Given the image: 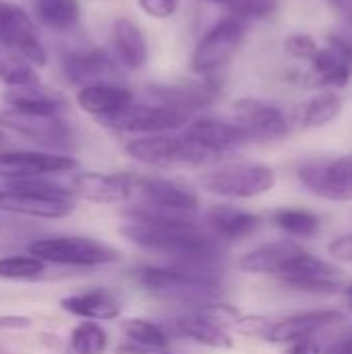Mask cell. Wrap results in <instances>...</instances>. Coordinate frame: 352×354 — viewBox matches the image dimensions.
I'll list each match as a JSON object with an SVG mask.
<instances>
[{"instance_id": "obj_13", "label": "cell", "mask_w": 352, "mask_h": 354, "mask_svg": "<svg viewBox=\"0 0 352 354\" xmlns=\"http://www.w3.org/2000/svg\"><path fill=\"white\" fill-rule=\"evenodd\" d=\"M129 205L199 214L201 201L199 195L185 183L166 176H143L133 174V193Z\"/></svg>"}, {"instance_id": "obj_25", "label": "cell", "mask_w": 352, "mask_h": 354, "mask_svg": "<svg viewBox=\"0 0 352 354\" xmlns=\"http://www.w3.org/2000/svg\"><path fill=\"white\" fill-rule=\"evenodd\" d=\"M205 228L222 243L245 241L253 236L261 226V216L234 207V205H212L203 216Z\"/></svg>"}, {"instance_id": "obj_19", "label": "cell", "mask_w": 352, "mask_h": 354, "mask_svg": "<svg viewBox=\"0 0 352 354\" xmlns=\"http://www.w3.org/2000/svg\"><path fill=\"white\" fill-rule=\"evenodd\" d=\"M71 189L77 199L89 203L114 205L129 203L133 193V174L131 172H77L71 180Z\"/></svg>"}, {"instance_id": "obj_46", "label": "cell", "mask_w": 352, "mask_h": 354, "mask_svg": "<svg viewBox=\"0 0 352 354\" xmlns=\"http://www.w3.org/2000/svg\"><path fill=\"white\" fill-rule=\"evenodd\" d=\"M338 160H340L342 168L346 170V174L352 178V151L351 153H344V156H338Z\"/></svg>"}, {"instance_id": "obj_18", "label": "cell", "mask_w": 352, "mask_h": 354, "mask_svg": "<svg viewBox=\"0 0 352 354\" xmlns=\"http://www.w3.org/2000/svg\"><path fill=\"white\" fill-rule=\"evenodd\" d=\"M62 71L73 85L85 87L91 83L116 81L122 73L120 64L108 48H85L68 52L62 58Z\"/></svg>"}, {"instance_id": "obj_35", "label": "cell", "mask_w": 352, "mask_h": 354, "mask_svg": "<svg viewBox=\"0 0 352 354\" xmlns=\"http://www.w3.org/2000/svg\"><path fill=\"white\" fill-rule=\"evenodd\" d=\"M224 10L228 15L245 21L247 25L266 23V21H272L280 15L282 0H234Z\"/></svg>"}, {"instance_id": "obj_38", "label": "cell", "mask_w": 352, "mask_h": 354, "mask_svg": "<svg viewBox=\"0 0 352 354\" xmlns=\"http://www.w3.org/2000/svg\"><path fill=\"white\" fill-rule=\"evenodd\" d=\"M280 284L288 290L315 295V297L338 295L342 290V280H324V278H284L280 280Z\"/></svg>"}, {"instance_id": "obj_27", "label": "cell", "mask_w": 352, "mask_h": 354, "mask_svg": "<svg viewBox=\"0 0 352 354\" xmlns=\"http://www.w3.org/2000/svg\"><path fill=\"white\" fill-rule=\"evenodd\" d=\"M172 332L193 344H199L212 351H228L234 346V340L230 338L226 330L201 319L199 315L191 311L172 319Z\"/></svg>"}, {"instance_id": "obj_47", "label": "cell", "mask_w": 352, "mask_h": 354, "mask_svg": "<svg viewBox=\"0 0 352 354\" xmlns=\"http://www.w3.org/2000/svg\"><path fill=\"white\" fill-rule=\"evenodd\" d=\"M199 2H205V4H212V6H222V8H226V6H230L234 0H199Z\"/></svg>"}, {"instance_id": "obj_31", "label": "cell", "mask_w": 352, "mask_h": 354, "mask_svg": "<svg viewBox=\"0 0 352 354\" xmlns=\"http://www.w3.org/2000/svg\"><path fill=\"white\" fill-rule=\"evenodd\" d=\"M122 334L139 346L147 348H160L168 351L170 348V332H166L160 324L145 319V317H127L120 324Z\"/></svg>"}, {"instance_id": "obj_22", "label": "cell", "mask_w": 352, "mask_h": 354, "mask_svg": "<svg viewBox=\"0 0 352 354\" xmlns=\"http://www.w3.org/2000/svg\"><path fill=\"white\" fill-rule=\"evenodd\" d=\"M135 91L120 81H104V83H91L85 87H79L77 91V106L95 118L98 122H104L112 116H116L120 110L131 106L135 102Z\"/></svg>"}, {"instance_id": "obj_36", "label": "cell", "mask_w": 352, "mask_h": 354, "mask_svg": "<svg viewBox=\"0 0 352 354\" xmlns=\"http://www.w3.org/2000/svg\"><path fill=\"white\" fill-rule=\"evenodd\" d=\"M322 46H324L322 39L317 35L309 33V31H293V33L284 35V39L280 44L282 52L290 60H295V62H307V64L317 56V52L322 50Z\"/></svg>"}, {"instance_id": "obj_41", "label": "cell", "mask_w": 352, "mask_h": 354, "mask_svg": "<svg viewBox=\"0 0 352 354\" xmlns=\"http://www.w3.org/2000/svg\"><path fill=\"white\" fill-rule=\"evenodd\" d=\"M324 44L336 50L352 68V33H342V31H328L324 35Z\"/></svg>"}, {"instance_id": "obj_40", "label": "cell", "mask_w": 352, "mask_h": 354, "mask_svg": "<svg viewBox=\"0 0 352 354\" xmlns=\"http://www.w3.org/2000/svg\"><path fill=\"white\" fill-rule=\"evenodd\" d=\"M272 319L266 315H243L239 319V324L234 326V332L241 336H249V338H263L268 336L270 328H272Z\"/></svg>"}, {"instance_id": "obj_7", "label": "cell", "mask_w": 352, "mask_h": 354, "mask_svg": "<svg viewBox=\"0 0 352 354\" xmlns=\"http://www.w3.org/2000/svg\"><path fill=\"white\" fill-rule=\"evenodd\" d=\"M147 95L151 102L176 108L189 116H199L212 110L226 95V81L218 77H187L176 81H162L147 85Z\"/></svg>"}, {"instance_id": "obj_34", "label": "cell", "mask_w": 352, "mask_h": 354, "mask_svg": "<svg viewBox=\"0 0 352 354\" xmlns=\"http://www.w3.org/2000/svg\"><path fill=\"white\" fill-rule=\"evenodd\" d=\"M46 261L37 259L35 255H8L0 257V280L12 282H31L46 274Z\"/></svg>"}, {"instance_id": "obj_37", "label": "cell", "mask_w": 352, "mask_h": 354, "mask_svg": "<svg viewBox=\"0 0 352 354\" xmlns=\"http://www.w3.org/2000/svg\"><path fill=\"white\" fill-rule=\"evenodd\" d=\"M191 313L199 315L201 319H205V322H210V324H214L226 332L230 328H234L239 324V319L243 317V313L234 305L224 303V301H214V299L195 305V309H191Z\"/></svg>"}, {"instance_id": "obj_28", "label": "cell", "mask_w": 352, "mask_h": 354, "mask_svg": "<svg viewBox=\"0 0 352 354\" xmlns=\"http://www.w3.org/2000/svg\"><path fill=\"white\" fill-rule=\"evenodd\" d=\"M4 104L6 108L23 112H62L64 108L62 95L48 87H41V83L25 87H6Z\"/></svg>"}, {"instance_id": "obj_42", "label": "cell", "mask_w": 352, "mask_h": 354, "mask_svg": "<svg viewBox=\"0 0 352 354\" xmlns=\"http://www.w3.org/2000/svg\"><path fill=\"white\" fill-rule=\"evenodd\" d=\"M328 255L338 263H352V232L340 234L328 245Z\"/></svg>"}, {"instance_id": "obj_30", "label": "cell", "mask_w": 352, "mask_h": 354, "mask_svg": "<svg viewBox=\"0 0 352 354\" xmlns=\"http://www.w3.org/2000/svg\"><path fill=\"white\" fill-rule=\"evenodd\" d=\"M37 19L54 29V31H68L81 19V2L79 0H35Z\"/></svg>"}, {"instance_id": "obj_23", "label": "cell", "mask_w": 352, "mask_h": 354, "mask_svg": "<svg viewBox=\"0 0 352 354\" xmlns=\"http://www.w3.org/2000/svg\"><path fill=\"white\" fill-rule=\"evenodd\" d=\"M303 253H307V249L290 239H282V241H272V243H263L251 251H247L241 259H239V270L245 274H253V276H280L286 266L290 261H295L297 257H301Z\"/></svg>"}, {"instance_id": "obj_29", "label": "cell", "mask_w": 352, "mask_h": 354, "mask_svg": "<svg viewBox=\"0 0 352 354\" xmlns=\"http://www.w3.org/2000/svg\"><path fill=\"white\" fill-rule=\"evenodd\" d=\"M272 222L276 228L295 239H313L322 230V220L309 209L299 207H280L272 214Z\"/></svg>"}, {"instance_id": "obj_26", "label": "cell", "mask_w": 352, "mask_h": 354, "mask_svg": "<svg viewBox=\"0 0 352 354\" xmlns=\"http://www.w3.org/2000/svg\"><path fill=\"white\" fill-rule=\"evenodd\" d=\"M60 307L66 313L87 322H112L118 319L122 313L120 301L110 290L104 288H91V290L68 295L60 299Z\"/></svg>"}, {"instance_id": "obj_11", "label": "cell", "mask_w": 352, "mask_h": 354, "mask_svg": "<svg viewBox=\"0 0 352 354\" xmlns=\"http://www.w3.org/2000/svg\"><path fill=\"white\" fill-rule=\"evenodd\" d=\"M0 124L58 153H64V149L73 147V131L60 112H23L4 108L0 112Z\"/></svg>"}, {"instance_id": "obj_39", "label": "cell", "mask_w": 352, "mask_h": 354, "mask_svg": "<svg viewBox=\"0 0 352 354\" xmlns=\"http://www.w3.org/2000/svg\"><path fill=\"white\" fill-rule=\"evenodd\" d=\"M137 8L151 21H172L180 10V0H135Z\"/></svg>"}, {"instance_id": "obj_8", "label": "cell", "mask_w": 352, "mask_h": 354, "mask_svg": "<svg viewBox=\"0 0 352 354\" xmlns=\"http://www.w3.org/2000/svg\"><path fill=\"white\" fill-rule=\"evenodd\" d=\"M29 253L54 266L98 268L120 259V253L89 236H44L29 245Z\"/></svg>"}, {"instance_id": "obj_20", "label": "cell", "mask_w": 352, "mask_h": 354, "mask_svg": "<svg viewBox=\"0 0 352 354\" xmlns=\"http://www.w3.org/2000/svg\"><path fill=\"white\" fill-rule=\"evenodd\" d=\"M344 95L340 91L322 89L311 91L307 97L297 102L288 112L293 129L299 131H319L334 124L344 112Z\"/></svg>"}, {"instance_id": "obj_33", "label": "cell", "mask_w": 352, "mask_h": 354, "mask_svg": "<svg viewBox=\"0 0 352 354\" xmlns=\"http://www.w3.org/2000/svg\"><path fill=\"white\" fill-rule=\"evenodd\" d=\"M284 278H324V280H342V272L340 268H336L330 261H324L315 255H311L309 251L303 253L301 257H297L295 261H290L286 266V270L278 276V280Z\"/></svg>"}, {"instance_id": "obj_24", "label": "cell", "mask_w": 352, "mask_h": 354, "mask_svg": "<svg viewBox=\"0 0 352 354\" xmlns=\"http://www.w3.org/2000/svg\"><path fill=\"white\" fill-rule=\"evenodd\" d=\"M352 83L351 64L330 46H322L317 56L307 64L303 71L301 85L311 91L332 89V91H344Z\"/></svg>"}, {"instance_id": "obj_43", "label": "cell", "mask_w": 352, "mask_h": 354, "mask_svg": "<svg viewBox=\"0 0 352 354\" xmlns=\"http://www.w3.org/2000/svg\"><path fill=\"white\" fill-rule=\"evenodd\" d=\"M286 354H324V346L319 342H315L313 338H309V340H297V342L288 344Z\"/></svg>"}, {"instance_id": "obj_1", "label": "cell", "mask_w": 352, "mask_h": 354, "mask_svg": "<svg viewBox=\"0 0 352 354\" xmlns=\"http://www.w3.org/2000/svg\"><path fill=\"white\" fill-rule=\"evenodd\" d=\"M131 245L158 253L180 268L203 272H220L224 257L222 241L216 239L205 224H176V226H149L124 222L118 230Z\"/></svg>"}, {"instance_id": "obj_14", "label": "cell", "mask_w": 352, "mask_h": 354, "mask_svg": "<svg viewBox=\"0 0 352 354\" xmlns=\"http://www.w3.org/2000/svg\"><path fill=\"white\" fill-rule=\"evenodd\" d=\"M0 48L12 52L33 66H46L48 52L33 19L15 2L0 0Z\"/></svg>"}, {"instance_id": "obj_32", "label": "cell", "mask_w": 352, "mask_h": 354, "mask_svg": "<svg viewBox=\"0 0 352 354\" xmlns=\"http://www.w3.org/2000/svg\"><path fill=\"white\" fill-rule=\"evenodd\" d=\"M108 351V334L95 322H81L73 328L66 354H104Z\"/></svg>"}, {"instance_id": "obj_10", "label": "cell", "mask_w": 352, "mask_h": 354, "mask_svg": "<svg viewBox=\"0 0 352 354\" xmlns=\"http://www.w3.org/2000/svg\"><path fill=\"white\" fill-rule=\"evenodd\" d=\"M230 118L251 135L253 143H278L295 131L288 112L255 95L234 97L230 102Z\"/></svg>"}, {"instance_id": "obj_3", "label": "cell", "mask_w": 352, "mask_h": 354, "mask_svg": "<svg viewBox=\"0 0 352 354\" xmlns=\"http://www.w3.org/2000/svg\"><path fill=\"white\" fill-rule=\"evenodd\" d=\"M131 280L145 292L166 299L193 301L195 305L212 301L222 288L220 272H203L174 263L139 266L131 272Z\"/></svg>"}, {"instance_id": "obj_48", "label": "cell", "mask_w": 352, "mask_h": 354, "mask_svg": "<svg viewBox=\"0 0 352 354\" xmlns=\"http://www.w3.org/2000/svg\"><path fill=\"white\" fill-rule=\"evenodd\" d=\"M344 4H346V10H344V15H346V21H349V25L352 27V2H349V0H346Z\"/></svg>"}, {"instance_id": "obj_4", "label": "cell", "mask_w": 352, "mask_h": 354, "mask_svg": "<svg viewBox=\"0 0 352 354\" xmlns=\"http://www.w3.org/2000/svg\"><path fill=\"white\" fill-rule=\"evenodd\" d=\"M77 195L71 187L56 185L46 178L10 180L0 187V209L27 218L58 220L73 214Z\"/></svg>"}, {"instance_id": "obj_49", "label": "cell", "mask_w": 352, "mask_h": 354, "mask_svg": "<svg viewBox=\"0 0 352 354\" xmlns=\"http://www.w3.org/2000/svg\"><path fill=\"white\" fill-rule=\"evenodd\" d=\"M344 290H346V299H349V305H351V311H352V284L351 286H346Z\"/></svg>"}, {"instance_id": "obj_45", "label": "cell", "mask_w": 352, "mask_h": 354, "mask_svg": "<svg viewBox=\"0 0 352 354\" xmlns=\"http://www.w3.org/2000/svg\"><path fill=\"white\" fill-rule=\"evenodd\" d=\"M114 354H174L168 351H160V348H147V346H139V344H133V342H127V344H120L116 346Z\"/></svg>"}, {"instance_id": "obj_15", "label": "cell", "mask_w": 352, "mask_h": 354, "mask_svg": "<svg viewBox=\"0 0 352 354\" xmlns=\"http://www.w3.org/2000/svg\"><path fill=\"white\" fill-rule=\"evenodd\" d=\"M297 180L307 193L319 199L336 203L352 201V178L346 174L338 158L315 156L299 162Z\"/></svg>"}, {"instance_id": "obj_21", "label": "cell", "mask_w": 352, "mask_h": 354, "mask_svg": "<svg viewBox=\"0 0 352 354\" xmlns=\"http://www.w3.org/2000/svg\"><path fill=\"white\" fill-rule=\"evenodd\" d=\"M340 322H344V313H340L336 309H317V311L288 315V317L272 324V328L266 336V342L293 344L297 340H309L315 334L338 326Z\"/></svg>"}, {"instance_id": "obj_6", "label": "cell", "mask_w": 352, "mask_h": 354, "mask_svg": "<svg viewBox=\"0 0 352 354\" xmlns=\"http://www.w3.org/2000/svg\"><path fill=\"white\" fill-rule=\"evenodd\" d=\"M278 172L274 166L255 160H232L210 166L199 185L212 195L224 199H255L274 191Z\"/></svg>"}, {"instance_id": "obj_12", "label": "cell", "mask_w": 352, "mask_h": 354, "mask_svg": "<svg viewBox=\"0 0 352 354\" xmlns=\"http://www.w3.org/2000/svg\"><path fill=\"white\" fill-rule=\"evenodd\" d=\"M195 145L212 153L216 160H224L249 145H253L251 135L239 127L232 118L199 114L189 120V124L180 131Z\"/></svg>"}, {"instance_id": "obj_50", "label": "cell", "mask_w": 352, "mask_h": 354, "mask_svg": "<svg viewBox=\"0 0 352 354\" xmlns=\"http://www.w3.org/2000/svg\"><path fill=\"white\" fill-rule=\"evenodd\" d=\"M91 2H112V0H91Z\"/></svg>"}, {"instance_id": "obj_16", "label": "cell", "mask_w": 352, "mask_h": 354, "mask_svg": "<svg viewBox=\"0 0 352 354\" xmlns=\"http://www.w3.org/2000/svg\"><path fill=\"white\" fill-rule=\"evenodd\" d=\"M79 168L77 158L58 151H0V178L29 180L66 174Z\"/></svg>"}, {"instance_id": "obj_2", "label": "cell", "mask_w": 352, "mask_h": 354, "mask_svg": "<svg viewBox=\"0 0 352 354\" xmlns=\"http://www.w3.org/2000/svg\"><path fill=\"white\" fill-rule=\"evenodd\" d=\"M249 27L251 25L228 12L218 17L193 44L187 60V71L193 77L222 75L247 44Z\"/></svg>"}, {"instance_id": "obj_44", "label": "cell", "mask_w": 352, "mask_h": 354, "mask_svg": "<svg viewBox=\"0 0 352 354\" xmlns=\"http://www.w3.org/2000/svg\"><path fill=\"white\" fill-rule=\"evenodd\" d=\"M324 354H352V330L324 348Z\"/></svg>"}, {"instance_id": "obj_5", "label": "cell", "mask_w": 352, "mask_h": 354, "mask_svg": "<svg viewBox=\"0 0 352 354\" xmlns=\"http://www.w3.org/2000/svg\"><path fill=\"white\" fill-rule=\"evenodd\" d=\"M124 153L156 170H180V168H205L218 162L212 153L195 145L180 131L131 137L124 143Z\"/></svg>"}, {"instance_id": "obj_17", "label": "cell", "mask_w": 352, "mask_h": 354, "mask_svg": "<svg viewBox=\"0 0 352 354\" xmlns=\"http://www.w3.org/2000/svg\"><path fill=\"white\" fill-rule=\"evenodd\" d=\"M110 52L127 73H139L149 64V37L143 25L129 17L118 15L110 23Z\"/></svg>"}, {"instance_id": "obj_9", "label": "cell", "mask_w": 352, "mask_h": 354, "mask_svg": "<svg viewBox=\"0 0 352 354\" xmlns=\"http://www.w3.org/2000/svg\"><path fill=\"white\" fill-rule=\"evenodd\" d=\"M187 112H180L176 108L158 104V102H133L124 110H120L116 116L100 122L104 129L120 135L131 137H143V135H158V133H178L183 131L189 120Z\"/></svg>"}]
</instances>
